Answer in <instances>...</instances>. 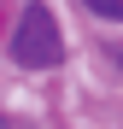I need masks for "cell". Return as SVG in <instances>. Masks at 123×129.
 Here are the masks:
<instances>
[{
    "mask_svg": "<svg viewBox=\"0 0 123 129\" xmlns=\"http://www.w3.org/2000/svg\"><path fill=\"white\" fill-rule=\"evenodd\" d=\"M12 59L24 64V71H53V64L65 59L59 24H53V12L41 6V0H29L24 18H18V29H12Z\"/></svg>",
    "mask_w": 123,
    "mask_h": 129,
    "instance_id": "obj_1",
    "label": "cell"
},
{
    "mask_svg": "<svg viewBox=\"0 0 123 129\" xmlns=\"http://www.w3.org/2000/svg\"><path fill=\"white\" fill-rule=\"evenodd\" d=\"M117 59H123V53H117Z\"/></svg>",
    "mask_w": 123,
    "mask_h": 129,
    "instance_id": "obj_4",
    "label": "cell"
},
{
    "mask_svg": "<svg viewBox=\"0 0 123 129\" xmlns=\"http://www.w3.org/2000/svg\"><path fill=\"white\" fill-rule=\"evenodd\" d=\"M82 6L100 12V18H117V24H123V0H82Z\"/></svg>",
    "mask_w": 123,
    "mask_h": 129,
    "instance_id": "obj_2",
    "label": "cell"
},
{
    "mask_svg": "<svg viewBox=\"0 0 123 129\" xmlns=\"http://www.w3.org/2000/svg\"><path fill=\"white\" fill-rule=\"evenodd\" d=\"M0 129H6V117H0Z\"/></svg>",
    "mask_w": 123,
    "mask_h": 129,
    "instance_id": "obj_3",
    "label": "cell"
}]
</instances>
